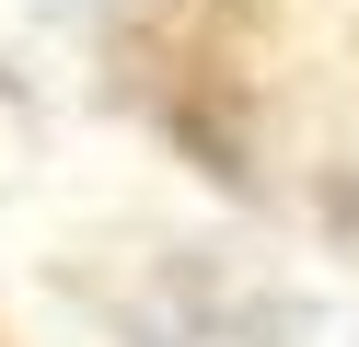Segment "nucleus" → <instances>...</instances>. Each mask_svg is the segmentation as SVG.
<instances>
[{
  "instance_id": "obj_1",
  "label": "nucleus",
  "mask_w": 359,
  "mask_h": 347,
  "mask_svg": "<svg viewBox=\"0 0 359 347\" xmlns=\"http://www.w3.org/2000/svg\"><path fill=\"white\" fill-rule=\"evenodd\" d=\"M140 347H278V313L220 278H174L163 301H140Z\"/></svg>"
}]
</instances>
